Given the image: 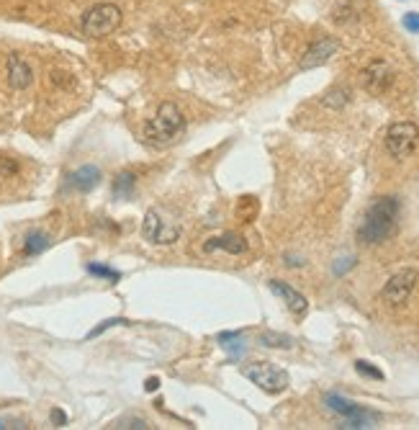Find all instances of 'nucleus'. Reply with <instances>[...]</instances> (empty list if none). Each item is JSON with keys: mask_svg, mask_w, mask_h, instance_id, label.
<instances>
[{"mask_svg": "<svg viewBox=\"0 0 419 430\" xmlns=\"http://www.w3.org/2000/svg\"><path fill=\"white\" fill-rule=\"evenodd\" d=\"M219 343L229 350L231 358H237V356H242V353H245V345H242V333H221V335H219Z\"/></svg>", "mask_w": 419, "mask_h": 430, "instance_id": "18", "label": "nucleus"}, {"mask_svg": "<svg viewBox=\"0 0 419 430\" xmlns=\"http://www.w3.org/2000/svg\"><path fill=\"white\" fill-rule=\"evenodd\" d=\"M183 131H186V117H183V111L178 109L175 103L165 101L157 109V114L145 124L142 134H145V139L150 145L165 147V145H173Z\"/></svg>", "mask_w": 419, "mask_h": 430, "instance_id": "2", "label": "nucleus"}, {"mask_svg": "<svg viewBox=\"0 0 419 430\" xmlns=\"http://www.w3.org/2000/svg\"><path fill=\"white\" fill-rule=\"evenodd\" d=\"M419 147V126L412 121H396L386 131V150L391 157L404 160Z\"/></svg>", "mask_w": 419, "mask_h": 430, "instance_id": "6", "label": "nucleus"}, {"mask_svg": "<svg viewBox=\"0 0 419 430\" xmlns=\"http://www.w3.org/2000/svg\"><path fill=\"white\" fill-rule=\"evenodd\" d=\"M114 428H139V430H147L150 425H147V420H142V417H121V420H116Z\"/></svg>", "mask_w": 419, "mask_h": 430, "instance_id": "23", "label": "nucleus"}, {"mask_svg": "<svg viewBox=\"0 0 419 430\" xmlns=\"http://www.w3.org/2000/svg\"><path fill=\"white\" fill-rule=\"evenodd\" d=\"M399 198L396 196H378L368 206V212L358 227V240L360 245H383L389 242L399 229Z\"/></svg>", "mask_w": 419, "mask_h": 430, "instance_id": "1", "label": "nucleus"}, {"mask_svg": "<svg viewBox=\"0 0 419 430\" xmlns=\"http://www.w3.org/2000/svg\"><path fill=\"white\" fill-rule=\"evenodd\" d=\"M378 420H381V415H378V412H373V410H365V407H363V412H358V415H353V417H340V425H337V428H345V430L376 428Z\"/></svg>", "mask_w": 419, "mask_h": 430, "instance_id": "15", "label": "nucleus"}, {"mask_svg": "<svg viewBox=\"0 0 419 430\" xmlns=\"http://www.w3.org/2000/svg\"><path fill=\"white\" fill-rule=\"evenodd\" d=\"M0 428H26V423L23 420H0Z\"/></svg>", "mask_w": 419, "mask_h": 430, "instance_id": "28", "label": "nucleus"}, {"mask_svg": "<svg viewBox=\"0 0 419 430\" xmlns=\"http://www.w3.org/2000/svg\"><path fill=\"white\" fill-rule=\"evenodd\" d=\"M114 325H129V322L123 320V317H114V320H106L103 325H98V328H93L90 333H87V338H95V335H101V333H106L109 328H114Z\"/></svg>", "mask_w": 419, "mask_h": 430, "instance_id": "24", "label": "nucleus"}, {"mask_svg": "<svg viewBox=\"0 0 419 430\" xmlns=\"http://www.w3.org/2000/svg\"><path fill=\"white\" fill-rule=\"evenodd\" d=\"M134 189H137V175L129 173V170L114 178V196L116 198H131Z\"/></svg>", "mask_w": 419, "mask_h": 430, "instance_id": "17", "label": "nucleus"}, {"mask_svg": "<svg viewBox=\"0 0 419 430\" xmlns=\"http://www.w3.org/2000/svg\"><path fill=\"white\" fill-rule=\"evenodd\" d=\"M260 343L265 348H293V338L281 335V333H262Z\"/></svg>", "mask_w": 419, "mask_h": 430, "instance_id": "19", "label": "nucleus"}, {"mask_svg": "<svg viewBox=\"0 0 419 430\" xmlns=\"http://www.w3.org/2000/svg\"><path fill=\"white\" fill-rule=\"evenodd\" d=\"M355 371L360 374V376H370V379H376V381L383 379L381 369H376V366L368 364V361H355Z\"/></svg>", "mask_w": 419, "mask_h": 430, "instance_id": "22", "label": "nucleus"}, {"mask_svg": "<svg viewBox=\"0 0 419 430\" xmlns=\"http://www.w3.org/2000/svg\"><path fill=\"white\" fill-rule=\"evenodd\" d=\"M417 281H419V273L414 268L399 270V273H394V276L386 281V286H383L381 292V299L391 306L404 304V301H409V297H412Z\"/></svg>", "mask_w": 419, "mask_h": 430, "instance_id": "7", "label": "nucleus"}, {"mask_svg": "<svg viewBox=\"0 0 419 430\" xmlns=\"http://www.w3.org/2000/svg\"><path fill=\"white\" fill-rule=\"evenodd\" d=\"M98 183H101V170L95 168V165H83V168H78L70 175V186H73L75 191H80V193L93 191Z\"/></svg>", "mask_w": 419, "mask_h": 430, "instance_id": "13", "label": "nucleus"}, {"mask_svg": "<svg viewBox=\"0 0 419 430\" xmlns=\"http://www.w3.org/2000/svg\"><path fill=\"white\" fill-rule=\"evenodd\" d=\"M267 286H270V292H273L275 297H281V299L286 301V306H289L293 314H298V317H301V314H306V309H309V301H306L304 294H298L293 286L283 284V281H275V278Z\"/></svg>", "mask_w": 419, "mask_h": 430, "instance_id": "11", "label": "nucleus"}, {"mask_svg": "<svg viewBox=\"0 0 419 430\" xmlns=\"http://www.w3.org/2000/svg\"><path fill=\"white\" fill-rule=\"evenodd\" d=\"M51 237L47 232H42V229H34V232L26 234V240H23V253L26 256H39V253H44V250L49 248Z\"/></svg>", "mask_w": 419, "mask_h": 430, "instance_id": "16", "label": "nucleus"}, {"mask_svg": "<svg viewBox=\"0 0 419 430\" xmlns=\"http://www.w3.org/2000/svg\"><path fill=\"white\" fill-rule=\"evenodd\" d=\"M203 250H206V253L226 250V253H231V256H239V253H245L247 250V242H245V237H239V234L224 232V234H219V237H211V240L203 245Z\"/></svg>", "mask_w": 419, "mask_h": 430, "instance_id": "12", "label": "nucleus"}, {"mask_svg": "<svg viewBox=\"0 0 419 430\" xmlns=\"http://www.w3.org/2000/svg\"><path fill=\"white\" fill-rule=\"evenodd\" d=\"M119 26H121V8L114 3H98V6L87 8L83 13V21H80L83 34L93 39L109 37Z\"/></svg>", "mask_w": 419, "mask_h": 430, "instance_id": "3", "label": "nucleus"}, {"mask_svg": "<svg viewBox=\"0 0 419 430\" xmlns=\"http://www.w3.org/2000/svg\"><path fill=\"white\" fill-rule=\"evenodd\" d=\"M242 376H247L255 387H260L262 392H267V394H281V392H286L291 384L289 374L273 364H265V361L245 364L242 366Z\"/></svg>", "mask_w": 419, "mask_h": 430, "instance_id": "5", "label": "nucleus"}, {"mask_svg": "<svg viewBox=\"0 0 419 430\" xmlns=\"http://www.w3.org/2000/svg\"><path fill=\"white\" fill-rule=\"evenodd\" d=\"M51 423L57 425V428H62V425H67V415L62 410H51Z\"/></svg>", "mask_w": 419, "mask_h": 430, "instance_id": "27", "label": "nucleus"}, {"mask_svg": "<svg viewBox=\"0 0 419 430\" xmlns=\"http://www.w3.org/2000/svg\"><path fill=\"white\" fill-rule=\"evenodd\" d=\"M8 83L13 90H26L34 83V70L21 54H8Z\"/></svg>", "mask_w": 419, "mask_h": 430, "instance_id": "10", "label": "nucleus"}, {"mask_svg": "<svg viewBox=\"0 0 419 430\" xmlns=\"http://www.w3.org/2000/svg\"><path fill=\"white\" fill-rule=\"evenodd\" d=\"M337 49H340V42L334 37L319 39V42L311 44L309 49H306V54L301 57V70H314V67L327 65V62L337 54Z\"/></svg>", "mask_w": 419, "mask_h": 430, "instance_id": "9", "label": "nucleus"}, {"mask_svg": "<svg viewBox=\"0 0 419 430\" xmlns=\"http://www.w3.org/2000/svg\"><path fill=\"white\" fill-rule=\"evenodd\" d=\"M87 273L98 278H109V281H119V278H121L119 270L109 268V265H101V263H87Z\"/></svg>", "mask_w": 419, "mask_h": 430, "instance_id": "21", "label": "nucleus"}, {"mask_svg": "<svg viewBox=\"0 0 419 430\" xmlns=\"http://www.w3.org/2000/svg\"><path fill=\"white\" fill-rule=\"evenodd\" d=\"M355 265V258L353 256H347V258H340V261L334 263L332 270H334V276H342V273H347V270L353 268Z\"/></svg>", "mask_w": 419, "mask_h": 430, "instance_id": "25", "label": "nucleus"}, {"mask_svg": "<svg viewBox=\"0 0 419 430\" xmlns=\"http://www.w3.org/2000/svg\"><path fill=\"white\" fill-rule=\"evenodd\" d=\"M324 405L332 412H337L340 417H353L358 415V412H363V407L358 405V402L353 400H347V397H342V394H324Z\"/></svg>", "mask_w": 419, "mask_h": 430, "instance_id": "14", "label": "nucleus"}, {"mask_svg": "<svg viewBox=\"0 0 419 430\" xmlns=\"http://www.w3.org/2000/svg\"><path fill=\"white\" fill-rule=\"evenodd\" d=\"M363 88L373 95H381L386 93L394 83V70H391L389 62H383V59H373L365 70H363Z\"/></svg>", "mask_w": 419, "mask_h": 430, "instance_id": "8", "label": "nucleus"}, {"mask_svg": "<svg viewBox=\"0 0 419 430\" xmlns=\"http://www.w3.org/2000/svg\"><path fill=\"white\" fill-rule=\"evenodd\" d=\"M142 237L154 245H173L181 237V225L162 209H150L142 222Z\"/></svg>", "mask_w": 419, "mask_h": 430, "instance_id": "4", "label": "nucleus"}, {"mask_svg": "<svg viewBox=\"0 0 419 430\" xmlns=\"http://www.w3.org/2000/svg\"><path fill=\"white\" fill-rule=\"evenodd\" d=\"M350 101V90L347 88H334V90H329V93L324 95V106H329V109H342L345 103Z\"/></svg>", "mask_w": 419, "mask_h": 430, "instance_id": "20", "label": "nucleus"}, {"mask_svg": "<svg viewBox=\"0 0 419 430\" xmlns=\"http://www.w3.org/2000/svg\"><path fill=\"white\" fill-rule=\"evenodd\" d=\"M145 389H147V392H154V389H159V379L150 376V379H147V384H145Z\"/></svg>", "mask_w": 419, "mask_h": 430, "instance_id": "29", "label": "nucleus"}, {"mask_svg": "<svg viewBox=\"0 0 419 430\" xmlns=\"http://www.w3.org/2000/svg\"><path fill=\"white\" fill-rule=\"evenodd\" d=\"M404 29H409L412 34H419V13H406L404 16Z\"/></svg>", "mask_w": 419, "mask_h": 430, "instance_id": "26", "label": "nucleus"}]
</instances>
